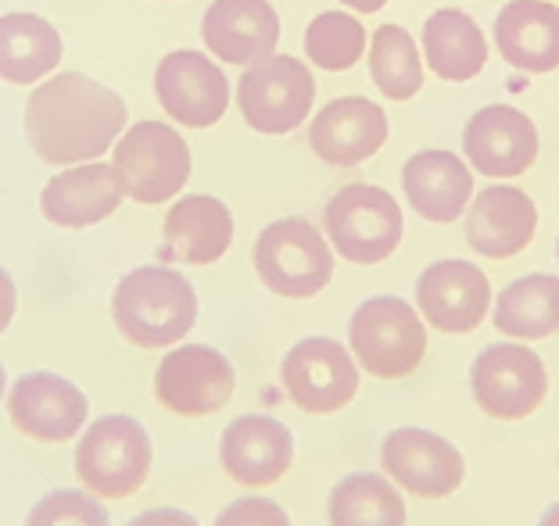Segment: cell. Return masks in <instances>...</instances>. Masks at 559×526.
<instances>
[{
  "mask_svg": "<svg viewBox=\"0 0 559 526\" xmlns=\"http://www.w3.org/2000/svg\"><path fill=\"white\" fill-rule=\"evenodd\" d=\"M126 100L83 72H58L25 100V140L44 165L100 162L126 133Z\"/></svg>",
  "mask_w": 559,
  "mask_h": 526,
  "instance_id": "obj_1",
  "label": "cell"
},
{
  "mask_svg": "<svg viewBox=\"0 0 559 526\" xmlns=\"http://www.w3.org/2000/svg\"><path fill=\"white\" fill-rule=\"evenodd\" d=\"M111 319L119 337L140 351L176 348L198 323V290L173 265H136L116 284Z\"/></svg>",
  "mask_w": 559,
  "mask_h": 526,
  "instance_id": "obj_2",
  "label": "cell"
},
{
  "mask_svg": "<svg viewBox=\"0 0 559 526\" xmlns=\"http://www.w3.org/2000/svg\"><path fill=\"white\" fill-rule=\"evenodd\" d=\"M155 466V444L136 416H97L75 441V477L100 502H122L144 491Z\"/></svg>",
  "mask_w": 559,
  "mask_h": 526,
  "instance_id": "obj_3",
  "label": "cell"
},
{
  "mask_svg": "<svg viewBox=\"0 0 559 526\" xmlns=\"http://www.w3.org/2000/svg\"><path fill=\"white\" fill-rule=\"evenodd\" d=\"M348 351L377 380L413 376L427 355V323L405 298L377 294L348 319Z\"/></svg>",
  "mask_w": 559,
  "mask_h": 526,
  "instance_id": "obj_4",
  "label": "cell"
},
{
  "mask_svg": "<svg viewBox=\"0 0 559 526\" xmlns=\"http://www.w3.org/2000/svg\"><path fill=\"white\" fill-rule=\"evenodd\" d=\"M323 234L334 254L352 265H380L405 237L402 204L373 183L341 187L323 208Z\"/></svg>",
  "mask_w": 559,
  "mask_h": 526,
  "instance_id": "obj_5",
  "label": "cell"
},
{
  "mask_svg": "<svg viewBox=\"0 0 559 526\" xmlns=\"http://www.w3.org/2000/svg\"><path fill=\"white\" fill-rule=\"evenodd\" d=\"M255 273L276 298L309 301L334 279V248L309 219H276L259 234L251 251Z\"/></svg>",
  "mask_w": 559,
  "mask_h": 526,
  "instance_id": "obj_6",
  "label": "cell"
},
{
  "mask_svg": "<svg viewBox=\"0 0 559 526\" xmlns=\"http://www.w3.org/2000/svg\"><path fill=\"white\" fill-rule=\"evenodd\" d=\"M111 151L126 198L136 204L173 201L190 179V147L169 122L147 119L126 125Z\"/></svg>",
  "mask_w": 559,
  "mask_h": 526,
  "instance_id": "obj_7",
  "label": "cell"
},
{
  "mask_svg": "<svg viewBox=\"0 0 559 526\" xmlns=\"http://www.w3.org/2000/svg\"><path fill=\"white\" fill-rule=\"evenodd\" d=\"M316 80L305 61L290 55H270L248 65L237 83V108L255 133L284 136L312 115Z\"/></svg>",
  "mask_w": 559,
  "mask_h": 526,
  "instance_id": "obj_8",
  "label": "cell"
},
{
  "mask_svg": "<svg viewBox=\"0 0 559 526\" xmlns=\"http://www.w3.org/2000/svg\"><path fill=\"white\" fill-rule=\"evenodd\" d=\"M469 394L477 408L499 422H520L535 416L549 397V373L545 362L520 348L516 340H502L485 348L469 366Z\"/></svg>",
  "mask_w": 559,
  "mask_h": 526,
  "instance_id": "obj_9",
  "label": "cell"
},
{
  "mask_svg": "<svg viewBox=\"0 0 559 526\" xmlns=\"http://www.w3.org/2000/svg\"><path fill=\"white\" fill-rule=\"evenodd\" d=\"M280 383L290 405L309 416H334L359 394V362L334 337H305L287 348Z\"/></svg>",
  "mask_w": 559,
  "mask_h": 526,
  "instance_id": "obj_10",
  "label": "cell"
},
{
  "mask_svg": "<svg viewBox=\"0 0 559 526\" xmlns=\"http://www.w3.org/2000/svg\"><path fill=\"white\" fill-rule=\"evenodd\" d=\"M384 477L413 498H452L466 480V458L449 438L424 427H399L380 441Z\"/></svg>",
  "mask_w": 559,
  "mask_h": 526,
  "instance_id": "obj_11",
  "label": "cell"
},
{
  "mask_svg": "<svg viewBox=\"0 0 559 526\" xmlns=\"http://www.w3.org/2000/svg\"><path fill=\"white\" fill-rule=\"evenodd\" d=\"M237 391V373L219 348L183 344L165 351L155 373V397L165 413L183 419L215 416Z\"/></svg>",
  "mask_w": 559,
  "mask_h": 526,
  "instance_id": "obj_12",
  "label": "cell"
},
{
  "mask_svg": "<svg viewBox=\"0 0 559 526\" xmlns=\"http://www.w3.org/2000/svg\"><path fill=\"white\" fill-rule=\"evenodd\" d=\"M8 419L22 438L40 444H66L80 438L91 419V402L72 380L33 369L8 387L4 397Z\"/></svg>",
  "mask_w": 559,
  "mask_h": 526,
  "instance_id": "obj_13",
  "label": "cell"
},
{
  "mask_svg": "<svg viewBox=\"0 0 559 526\" xmlns=\"http://www.w3.org/2000/svg\"><path fill=\"white\" fill-rule=\"evenodd\" d=\"M155 97L173 122L187 130H209L230 108V83L201 50H173L155 69Z\"/></svg>",
  "mask_w": 559,
  "mask_h": 526,
  "instance_id": "obj_14",
  "label": "cell"
},
{
  "mask_svg": "<svg viewBox=\"0 0 559 526\" xmlns=\"http://www.w3.org/2000/svg\"><path fill=\"white\" fill-rule=\"evenodd\" d=\"M491 284L485 268L463 259L430 262L416 279V312L438 333L463 337L488 319Z\"/></svg>",
  "mask_w": 559,
  "mask_h": 526,
  "instance_id": "obj_15",
  "label": "cell"
},
{
  "mask_svg": "<svg viewBox=\"0 0 559 526\" xmlns=\"http://www.w3.org/2000/svg\"><path fill=\"white\" fill-rule=\"evenodd\" d=\"M219 466L245 491H265L295 466V433L273 416H237L219 438Z\"/></svg>",
  "mask_w": 559,
  "mask_h": 526,
  "instance_id": "obj_16",
  "label": "cell"
},
{
  "mask_svg": "<svg viewBox=\"0 0 559 526\" xmlns=\"http://www.w3.org/2000/svg\"><path fill=\"white\" fill-rule=\"evenodd\" d=\"M463 154L480 176L513 179L538 158V125L510 105H488L466 122Z\"/></svg>",
  "mask_w": 559,
  "mask_h": 526,
  "instance_id": "obj_17",
  "label": "cell"
},
{
  "mask_svg": "<svg viewBox=\"0 0 559 526\" xmlns=\"http://www.w3.org/2000/svg\"><path fill=\"white\" fill-rule=\"evenodd\" d=\"M388 140V115L370 97H337L309 122V147L334 169L370 162Z\"/></svg>",
  "mask_w": 559,
  "mask_h": 526,
  "instance_id": "obj_18",
  "label": "cell"
},
{
  "mask_svg": "<svg viewBox=\"0 0 559 526\" xmlns=\"http://www.w3.org/2000/svg\"><path fill=\"white\" fill-rule=\"evenodd\" d=\"M538 208L520 187L491 183L466 204V243L480 259L506 262L535 240Z\"/></svg>",
  "mask_w": 559,
  "mask_h": 526,
  "instance_id": "obj_19",
  "label": "cell"
},
{
  "mask_svg": "<svg viewBox=\"0 0 559 526\" xmlns=\"http://www.w3.org/2000/svg\"><path fill=\"white\" fill-rule=\"evenodd\" d=\"M126 198L116 165L83 162L69 165L66 172L50 176L40 194V212L47 223L61 229H86L111 219Z\"/></svg>",
  "mask_w": 559,
  "mask_h": 526,
  "instance_id": "obj_20",
  "label": "cell"
},
{
  "mask_svg": "<svg viewBox=\"0 0 559 526\" xmlns=\"http://www.w3.org/2000/svg\"><path fill=\"white\" fill-rule=\"evenodd\" d=\"M201 40L226 65H255L276 55L280 15L270 0H215L201 19Z\"/></svg>",
  "mask_w": 559,
  "mask_h": 526,
  "instance_id": "obj_21",
  "label": "cell"
},
{
  "mask_svg": "<svg viewBox=\"0 0 559 526\" xmlns=\"http://www.w3.org/2000/svg\"><path fill=\"white\" fill-rule=\"evenodd\" d=\"M234 243V215L212 194H183L162 223V262L212 265Z\"/></svg>",
  "mask_w": 559,
  "mask_h": 526,
  "instance_id": "obj_22",
  "label": "cell"
},
{
  "mask_svg": "<svg viewBox=\"0 0 559 526\" xmlns=\"http://www.w3.org/2000/svg\"><path fill=\"white\" fill-rule=\"evenodd\" d=\"M402 190L419 219L449 226L460 219L474 198V172L460 154L430 147L405 162Z\"/></svg>",
  "mask_w": 559,
  "mask_h": 526,
  "instance_id": "obj_23",
  "label": "cell"
},
{
  "mask_svg": "<svg viewBox=\"0 0 559 526\" xmlns=\"http://www.w3.org/2000/svg\"><path fill=\"white\" fill-rule=\"evenodd\" d=\"M495 47L506 65L527 75L559 69V8L545 0H513L495 19Z\"/></svg>",
  "mask_w": 559,
  "mask_h": 526,
  "instance_id": "obj_24",
  "label": "cell"
},
{
  "mask_svg": "<svg viewBox=\"0 0 559 526\" xmlns=\"http://www.w3.org/2000/svg\"><path fill=\"white\" fill-rule=\"evenodd\" d=\"M61 36L47 19L33 11L0 15V80L15 86H36L61 65Z\"/></svg>",
  "mask_w": 559,
  "mask_h": 526,
  "instance_id": "obj_25",
  "label": "cell"
},
{
  "mask_svg": "<svg viewBox=\"0 0 559 526\" xmlns=\"http://www.w3.org/2000/svg\"><path fill=\"white\" fill-rule=\"evenodd\" d=\"M424 65L444 83H466L488 65V36L460 8H441L424 22Z\"/></svg>",
  "mask_w": 559,
  "mask_h": 526,
  "instance_id": "obj_26",
  "label": "cell"
},
{
  "mask_svg": "<svg viewBox=\"0 0 559 526\" xmlns=\"http://www.w3.org/2000/svg\"><path fill=\"white\" fill-rule=\"evenodd\" d=\"M491 323L513 340H545L559 333V276H520L495 298Z\"/></svg>",
  "mask_w": 559,
  "mask_h": 526,
  "instance_id": "obj_27",
  "label": "cell"
},
{
  "mask_svg": "<svg viewBox=\"0 0 559 526\" xmlns=\"http://www.w3.org/2000/svg\"><path fill=\"white\" fill-rule=\"evenodd\" d=\"M405 498L384 473H348L326 498L330 526H405Z\"/></svg>",
  "mask_w": 559,
  "mask_h": 526,
  "instance_id": "obj_28",
  "label": "cell"
},
{
  "mask_svg": "<svg viewBox=\"0 0 559 526\" xmlns=\"http://www.w3.org/2000/svg\"><path fill=\"white\" fill-rule=\"evenodd\" d=\"M370 80L388 100H409L424 89V58L402 25L388 22L373 33Z\"/></svg>",
  "mask_w": 559,
  "mask_h": 526,
  "instance_id": "obj_29",
  "label": "cell"
},
{
  "mask_svg": "<svg viewBox=\"0 0 559 526\" xmlns=\"http://www.w3.org/2000/svg\"><path fill=\"white\" fill-rule=\"evenodd\" d=\"M366 55V29L348 11H323L305 29V58L323 72H348Z\"/></svg>",
  "mask_w": 559,
  "mask_h": 526,
  "instance_id": "obj_30",
  "label": "cell"
},
{
  "mask_svg": "<svg viewBox=\"0 0 559 526\" xmlns=\"http://www.w3.org/2000/svg\"><path fill=\"white\" fill-rule=\"evenodd\" d=\"M25 526H111V516L97 494L69 491V487H55L36 498V505L25 516Z\"/></svg>",
  "mask_w": 559,
  "mask_h": 526,
  "instance_id": "obj_31",
  "label": "cell"
},
{
  "mask_svg": "<svg viewBox=\"0 0 559 526\" xmlns=\"http://www.w3.org/2000/svg\"><path fill=\"white\" fill-rule=\"evenodd\" d=\"M212 526H290L287 509L262 494H245L226 505Z\"/></svg>",
  "mask_w": 559,
  "mask_h": 526,
  "instance_id": "obj_32",
  "label": "cell"
},
{
  "mask_svg": "<svg viewBox=\"0 0 559 526\" xmlns=\"http://www.w3.org/2000/svg\"><path fill=\"white\" fill-rule=\"evenodd\" d=\"M126 526H201L190 512L183 509H147V512H136L133 519H126Z\"/></svg>",
  "mask_w": 559,
  "mask_h": 526,
  "instance_id": "obj_33",
  "label": "cell"
},
{
  "mask_svg": "<svg viewBox=\"0 0 559 526\" xmlns=\"http://www.w3.org/2000/svg\"><path fill=\"white\" fill-rule=\"evenodd\" d=\"M19 312V287L4 265H0V333L11 326V319Z\"/></svg>",
  "mask_w": 559,
  "mask_h": 526,
  "instance_id": "obj_34",
  "label": "cell"
},
{
  "mask_svg": "<svg viewBox=\"0 0 559 526\" xmlns=\"http://www.w3.org/2000/svg\"><path fill=\"white\" fill-rule=\"evenodd\" d=\"M345 8H352V11H359V15H373V11H380L388 4V0H341Z\"/></svg>",
  "mask_w": 559,
  "mask_h": 526,
  "instance_id": "obj_35",
  "label": "cell"
},
{
  "mask_svg": "<svg viewBox=\"0 0 559 526\" xmlns=\"http://www.w3.org/2000/svg\"><path fill=\"white\" fill-rule=\"evenodd\" d=\"M538 526H559V502H556V505H549V509L542 512Z\"/></svg>",
  "mask_w": 559,
  "mask_h": 526,
  "instance_id": "obj_36",
  "label": "cell"
},
{
  "mask_svg": "<svg viewBox=\"0 0 559 526\" xmlns=\"http://www.w3.org/2000/svg\"><path fill=\"white\" fill-rule=\"evenodd\" d=\"M4 397H8V369L0 362V405H4Z\"/></svg>",
  "mask_w": 559,
  "mask_h": 526,
  "instance_id": "obj_37",
  "label": "cell"
},
{
  "mask_svg": "<svg viewBox=\"0 0 559 526\" xmlns=\"http://www.w3.org/2000/svg\"><path fill=\"white\" fill-rule=\"evenodd\" d=\"M556 259H559V240H556Z\"/></svg>",
  "mask_w": 559,
  "mask_h": 526,
  "instance_id": "obj_38",
  "label": "cell"
}]
</instances>
